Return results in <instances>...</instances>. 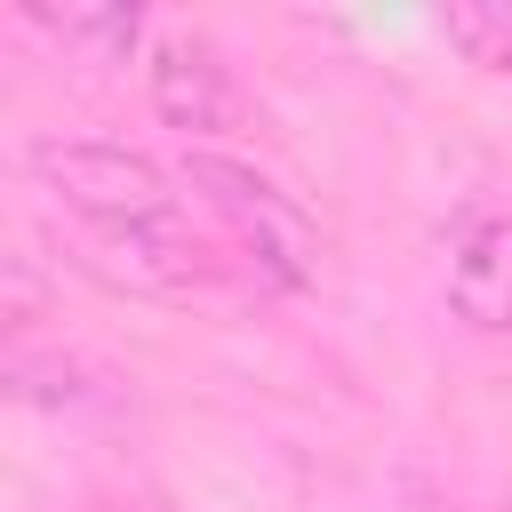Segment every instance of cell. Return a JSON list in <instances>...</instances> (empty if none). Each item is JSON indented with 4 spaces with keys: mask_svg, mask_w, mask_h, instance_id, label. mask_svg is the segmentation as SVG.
<instances>
[{
    "mask_svg": "<svg viewBox=\"0 0 512 512\" xmlns=\"http://www.w3.org/2000/svg\"><path fill=\"white\" fill-rule=\"evenodd\" d=\"M32 176L96 232V224H152V216H176V192H168V168L136 144H112V136H40L32 144Z\"/></svg>",
    "mask_w": 512,
    "mask_h": 512,
    "instance_id": "obj_1",
    "label": "cell"
},
{
    "mask_svg": "<svg viewBox=\"0 0 512 512\" xmlns=\"http://www.w3.org/2000/svg\"><path fill=\"white\" fill-rule=\"evenodd\" d=\"M184 184L248 240V256H256L280 288H304V280H312V224H304V208H296L272 176H256V168L232 160V152L192 144V152H184Z\"/></svg>",
    "mask_w": 512,
    "mask_h": 512,
    "instance_id": "obj_2",
    "label": "cell"
},
{
    "mask_svg": "<svg viewBox=\"0 0 512 512\" xmlns=\"http://www.w3.org/2000/svg\"><path fill=\"white\" fill-rule=\"evenodd\" d=\"M144 88H152V112H160L176 136H200V144H208V136H232V128L248 120V96H240L224 48H216L208 32H192V24H168V32L152 40Z\"/></svg>",
    "mask_w": 512,
    "mask_h": 512,
    "instance_id": "obj_3",
    "label": "cell"
},
{
    "mask_svg": "<svg viewBox=\"0 0 512 512\" xmlns=\"http://www.w3.org/2000/svg\"><path fill=\"white\" fill-rule=\"evenodd\" d=\"M88 264L136 296H192L208 280V248L176 224V216H152V224H96L88 232Z\"/></svg>",
    "mask_w": 512,
    "mask_h": 512,
    "instance_id": "obj_4",
    "label": "cell"
},
{
    "mask_svg": "<svg viewBox=\"0 0 512 512\" xmlns=\"http://www.w3.org/2000/svg\"><path fill=\"white\" fill-rule=\"evenodd\" d=\"M448 304L480 336H512V224L464 216L448 232Z\"/></svg>",
    "mask_w": 512,
    "mask_h": 512,
    "instance_id": "obj_5",
    "label": "cell"
},
{
    "mask_svg": "<svg viewBox=\"0 0 512 512\" xmlns=\"http://www.w3.org/2000/svg\"><path fill=\"white\" fill-rule=\"evenodd\" d=\"M24 24H40L64 48H80L88 64H120L144 40V8H128V0H104V8H48V0H32Z\"/></svg>",
    "mask_w": 512,
    "mask_h": 512,
    "instance_id": "obj_6",
    "label": "cell"
},
{
    "mask_svg": "<svg viewBox=\"0 0 512 512\" xmlns=\"http://www.w3.org/2000/svg\"><path fill=\"white\" fill-rule=\"evenodd\" d=\"M48 312H56L48 272H40L32 256H16V248H0V336H8V328H40Z\"/></svg>",
    "mask_w": 512,
    "mask_h": 512,
    "instance_id": "obj_7",
    "label": "cell"
},
{
    "mask_svg": "<svg viewBox=\"0 0 512 512\" xmlns=\"http://www.w3.org/2000/svg\"><path fill=\"white\" fill-rule=\"evenodd\" d=\"M448 40H464L496 72H512V8H456L448 16Z\"/></svg>",
    "mask_w": 512,
    "mask_h": 512,
    "instance_id": "obj_8",
    "label": "cell"
}]
</instances>
